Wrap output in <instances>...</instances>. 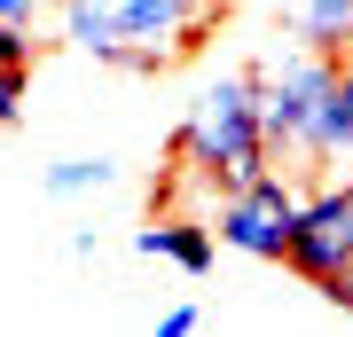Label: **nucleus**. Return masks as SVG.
Returning a JSON list of instances; mask_svg holds the SVG:
<instances>
[{
    "label": "nucleus",
    "instance_id": "obj_3",
    "mask_svg": "<svg viewBox=\"0 0 353 337\" xmlns=\"http://www.w3.org/2000/svg\"><path fill=\"white\" fill-rule=\"evenodd\" d=\"M338 71L345 55H314L290 48L275 63H259V102H267V141L275 165H330V102H338Z\"/></svg>",
    "mask_w": 353,
    "mask_h": 337
},
{
    "label": "nucleus",
    "instance_id": "obj_2",
    "mask_svg": "<svg viewBox=\"0 0 353 337\" xmlns=\"http://www.w3.org/2000/svg\"><path fill=\"white\" fill-rule=\"evenodd\" d=\"M173 165L189 181H204L212 196H228V188H243L252 173L275 165L267 102H259V63L252 71H220L212 87L189 102V118L173 125Z\"/></svg>",
    "mask_w": 353,
    "mask_h": 337
},
{
    "label": "nucleus",
    "instance_id": "obj_11",
    "mask_svg": "<svg viewBox=\"0 0 353 337\" xmlns=\"http://www.w3.org/2000/svg\"><path fill=\"white\" fill-rule=\"evenodd\" d=\"M39 8H48V0H0V24H32Z\"/></svg>",
    "mask_w": 353,
    "mask_h": 337
},
{
    "label": "nucleus",
    "instance_id": "obj_8",
    "mask_svg": "<svg viewBox=\"0 0 353 337\" xmlns=\"http://www.w3.org/2000/svg\"><path fill=\"white\" fill-rule=\"evenodd\" d=\"M118 181V165L102 157V150H79V157H55L48 173H39V188L48 196H87V188H110Z\"/></svg>",
    "mask_w": 353,
    "mask_h": 337
},
{
    "label": "nucleus",
    "instance_id": "obj_10",
    "mask_svg": "<svg viewBox=\"0 0 353 337\" xmlns=\"http://www.w3.org/2000/svg\"><path fill=\"white\" fill-rule=\"evenodd\" d=\"M157 329H165V337H189V329H204V314H196V306H165Z\"/></svg>",
    "mask_w": 353,
    "mask_h": 337
},
{
    "label": "nucleus",
    "instance_id": "obj_9",
    "mask_svg": "<svg viewBox=\"0 0 353 337\" xmlns=\"http://www.w3.org/2000/svg\"><path fill=\"white\" fill-rule=\"evenodd\" d=\"M330 165H353V55L338 71V102H330Z\"/></svg>",
    "mask_w": 353,
    "mask_h": 337
},
{
    "label": "nucleus",
    "instance_id": "obj_6",
    "mask_svg": "<svg viewBox=\"0 0 353 337\" xmlns=\"http://www.w3.org/2000/svg\"><path fill=\"white\" fill-rule=\"evenodd\" d=\"M134 251L141 259H165V267H181L189 283L212 275V259H220V227L212 220H181V212H165L150 227H134Z\"/></svg>",
    "mask_w": 353,
    "mask_h": 337
},
{
    "label": "nucleus",
    "instance_id": "obj_1",
    "mask_svg": "<svg viewBox=\"0 0 353 337\" xmlns=\"http://www.w3.org/2000/svg\"><path fill=\"white\" fill-rule=\"evenodd\" d=\"M228 24V0H55L63 48L110 71H173Z\"/></svg>",
    "mask_w": 353,
    "mask_h": 337
},
{
    "label": "nucleus",
    "instance_id": "obj_5",
    "mask_svg": "<svg viewBox=\"0 0 353 337\" xmlns=\"http://www.w3.org/2000/svg\"><path fill=\"white\" fill-rule=\"evenodd\" d=\"M283 267H290V275H306L314 290H330V283L353 267V181H330V188H314V196L299 204Z\"/></svg>",
    "mask_w": 353,
    "mask_h": 337
},
{
    "label": "nucleus",
    "instance_id": "obj_4",
    "mask_svg": "<svg viewBox=\"0 0 353 337\" xmlns=\"http://www.w3.org/2000/svg\"><path fill=\"white\" fill-rule=\"evenodd\" d=\"M299 204H306V196L275 173V165H267V173H252L243 188H228V196H220L212 227H220L228 251H243V259H283V251H290V220H299Z\"/></svg>",
    "mask_w": 353,
    "mask_h": 337
},
{
    "label": "nucleus",
    "instance_id": "obj_7",
    "mask_svg": "<svg viewBox=\"0 0 353 337\" xmlns=\"http://www.w3.org/2000/svg\"><path fill=\"white\" fill-rule=\"evenodd\" d=\"M275 32L314 55H353V0H267Z\"/></svg>",
    "mask_w": 353,
    "mask_h": 337
}]
</instances>
